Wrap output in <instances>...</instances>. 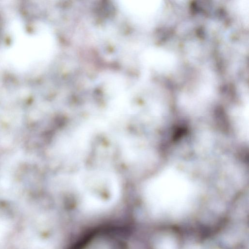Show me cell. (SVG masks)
<instances>
[{
	"label": "cell",
	"mask_w": 249,
	"mask_h": 249,
	"mask_svg": "<svg viewBox=\"0 0 249 249\" xmlns=\"http://www.w3.org/2000/svg\"><path fill=\"white\" fill-rule=\"evenodd\" d=\"M100 241L98 243V241H96L94 243V241H93L91 243H89L88 245H85L84 248H82L81 249H114L112 246V244L109 243V242L106 243L104 241Z\"/></svg>",
	"instance_id": "cell-3"
},
{
	"label": "cell",
	"mask_w": 249,
	"mask_h": 249,
	"mask_svg": "<svg viewBox=\"0 0 249 249\" xmlns=\"http://www.w3.org/2000/svg\"><path fill=\"white\" fill-rule=\"evenodd\" d=\"M89 135V128L85 126L76 128L62 134L59 144L62 160L71 162L82 158L88 149Z\"/></svg>",
	"instance_id": "cell-2"
},
{
	"label": "cell",
	"mask_w": 249,
	"mask_h": 249,
	"mask_svg": "<svg viewBox=\"0 0 249 249\" xmlns=\"http://www.w3.org/2000/svg\"><path fill=\"white\" fill-rule=\"evenodd\" d=\"M79 192L89 201L113 199L119 193L117 178L110 172L101 170L83 171L76 180Z\"/></svg>",
	"instance_id": "cell-1"
}]
</instances>
